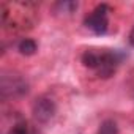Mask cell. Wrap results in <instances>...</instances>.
I'll return each instance as SVG.
<instances>
[{
	"instance_id": "obj_1",
	"label": "cell",
	"mask_w": 134,
	"mask_h": 134,
	"mask_svg": "<svg viewBox=\"0 0 134 134\" xmlns=\"http://www.w3.org/2000/svg\"><path fill=\"white\" fill-rule=\"evenodd\" d=\"M128 57L120 49H87L82 54L84 66L93 70L101 77H109Z\"/></svg>"
},
{
	"instance_id": "obj_2",
	"label": "cell",
	"mask_w": 134,
	"mask_h": 134,
	"mask_svg": "<svg viewBox=\"0 0 134 134\" xmlns=\"http://www.w3.org/2000/svg\"><path fill=\"white\" fill-rule=\"evenodd\" d=\"M109 13L110 8L106 3H101L84 19V25L95 35H104L109 29Z\"/></svg>"
},
{
	"instance_id": "obj_3",
	"label": "cell",
	"mask_w": 134,
	"mask_h": 134,
	"mask_svg": "<svg viewBox=\"0 0 134 134\" xmlns=\"http://www.w3.org/2000/svg\"><path fill=\"white\" fill-rule=\"evenodd\" d=\"M0 92H2V98H16L22 96L29 92V84L25 79L16 74H3L2 82H0Z\"/></svg>"
},
{
	"instance_id": "obj_4",
	"label": "cell",
	"mask_w": 134,
	"mask_h": 134,
	"mask_svg": "<svg viewBox=\"0 0 134 134\" xmlns=\"http://www.w3.org/2000/svg\"><path fill=\"white\" fill-rule=\"evenodd\" d=\"M57 112V106L51 98L41 96L35 101L33 104V117L40 123H47Z\"/></svg>"
},
{
	"instance_id": "obj_5",
	"label": "cell",
	"mask_w": 134,
	"mask_h": 134,
	"mask_svg": "<svg viewBox=\"0 0 134 134\" xmlns=\"http://www.w3.org/2000/svg\"><path fill=\"white\" fill-rule=\"evenodd\" d=\"M18 51H19L22 55H33V54L38 51V46H36V43H35L32 38H24V40L19 41Z\"/></svg>"
},
{
	"instance_id": "obj_6",
	"label": "cell",
	"mask_w": 134,
	"mask_h": 134,
	"mask_svg": "<svg viewBox=\"0 0 134 134\" xmlns=\"http://www.w3.org/2000/svg\"><path fill=\"white\" fill-rule=\"evenodd\" d=\"M98 134H118V128H117V123L114 120H106L101 123L99 129H98Z\"/></svg>"
},
{
	"instance_id": "obj_7",
	"label": "cell",
	"mask_w": 134,
	"mask_h": 134,
	"mask_svg": "<svg viewBox=\"0 0 134 134\" xmlns=\"http://www.w3.org/2000/svg\"><path fill=\"white\" fill-rule=\"evenodd\" d=\"M10 134H30V132H29L27 123L25 121H21V123H16L13 126V129L10 131Z\"/></svg>"
},
{
	"instance_id": "obj_8",
	"label": "cell",
	"mask_w": 134,
	"mask_h": 134,
	"mask_svg": "<svg viewBox=\"0 0 134 134\" xmlns=\"http://www.w3.org/2000/svg\"><path fill=\"white\" fill-rule=\"evenodd\" d=\"M128 41H129V44L134 47V27L131 29V32H129V36H128Z\"/></svg>"
}]
</instances>
